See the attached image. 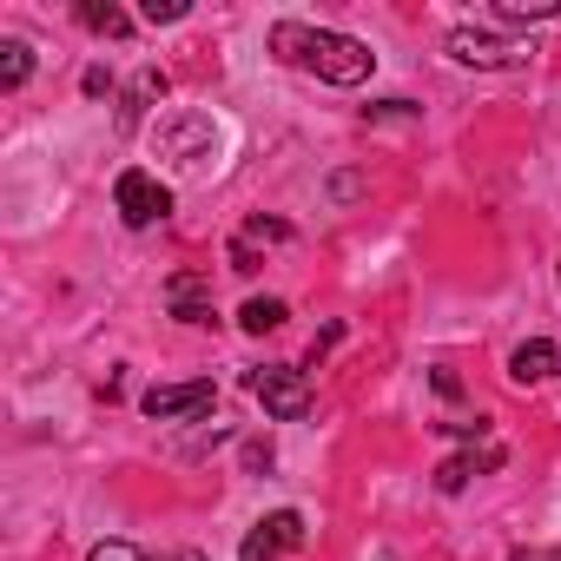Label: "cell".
<instances>
[{
  "label": "cell",
  "mask_w": 561,
  "mask_h": 561,
  "mask_svg": "<svg viewBox=\"0 0 561 561\" xmlns=\"http://www.w3.org/2000/svg\"><path fill=\"white\" fill-rule=\"evenodd\" d=\"M139 14H146V21L159 27V21H185L192 8H185V0H146V8H139Z\"/></svg>",
  "instance_id": "18"
},
{
  "label": "cell",
  "mask_w": 561,
  "mask_h": 561,
  "mask_svg": "<svg viewBox=\"0 0 561 561\" xmlns=\"http://www.w3.org/2000/svg\"><path fill=\"white\" fill-rule=\"evenodd\" d=\"M113 205H119V218L133 225V231H146V225H159L165 211H172V192L152 179V172H139V165H126L119 179H113Z\"/></svg>",
  "instance_id": "5"
},
{
  "label": "cell",
  "mask_w": 561,
  "mask_h": 561,
  "mask_svg": "<svg viewBox=\"0 0 561 561\" xmlns=\"http://www.w3.org/2000/svg\"><path fill=\"white\" fill-rule=\"evenodd\" d=\"M291 311H285V298H244V311H238V324L251 331V337H264V331H277Z\"/></svg>",
  "instance_id": "13"
},
{
  "label": "cell",
  "mask_w": 561,
  "mask_h": 561,
  "mask_svg": "<svg viewBox=\"0 0 561 561\" xmlns=\"http://www.w3.org/2000/svg\"><path fill=\"white\" fill-rule=\"evenodd\" d=\"M244 390L264 403V416H277V423H305L311 416V383H305V370H285V364H264V370H251L244 377Z\"/></svg>",
  "instance_id": "2"
},
{
  "label": "cell",
  "mask_w": 561,
  "mask_h": 561,
  "mask_svg": "<svg viewBox=\"0 0 561 561\" xmlns=\"http://www.w3.org/2000/svg\"><path fill=\"white\" fill-rule=\"evenodd\" d=\"M443 47H449V60H456V67H476V73L528 67V47H522V41H502V34H482V27H456Z\"/></svg>",
  "instance_id": "3"
},
{
  "label": "cell",
  "mask_w": 561,
  "mask_h": 561,
  "mask_svg": "<svg viewBox=\"0 0 561 561\" xmlns=\"http://www.w3.org/2000/svg\"><path fill=\"white\" fill-rule=\"evenodd\" d=\"M139 410L152 423H192V416H211L218 410V390H211V377H198V383H152L139 397Z\"/></svg>",
  "instance_id": "6"
},
{
  "label": "cell",
  "mask_w": 561,
  "mask_h": 561,
  "mask_svg": "<svg viewBox=\"0 0 561 561\" xmlns=\"http://www.w3.org/2000/svg\"><path fill=\"white\" fill-rule=\"evenodd\" d=\"M271 54L291 60V67H311V73L331 80V87H357V80H370V67H377V54H370L364 41L331 34V27H298V21H277V27H271Z\"/></svg>",
  "instance_id": "1"
},
{
  "label": "cell",
  "mask_w": 561,
  "mask_h": 561,
  "mask_svg": "<svg viewBox=\"0 0 561 561\" xmlns=\"http://www.w3.org/2000/svg\"><path fill=\"white\" fill-rule=\"evenodd\" d=\"M87 561H205L198 548H179V554H146V548H133V541H100Z\"/></svg>",
  "instance_id": "15"
},
{
  "label": "cell",
  "mask_w": 561,
  "mask_h": 561,
  "mask_svg": "<svg viewBox=\"0 0 561 561\" xmlns=\"http://www.w3.org/2000/svg\"><path fill=\"white\" fill-rule=\"evenodd\" d=\"M489 469H502V449H495V443H489L482 456H449V462L436 469V489H443V495H456L469 476H489Z\"/></svg>",
  "instance_id": "10"
},
{
  "label": "cell",
  "mask_w": 561,
  "mask_h": 561,
  "mask_svg": "<svg viewBox=\"0 0 561 561\" xmlns=\"http://www.w3.org/2000/svg\"><path fill=\"white\" fill-rule=\"evenodd\" d=\"M27 73H34V47L27 41H0V87H27Z\"/></svg>",
  "instance_id": "14"
},
{
  "label": "cell",
  "mask_w": 561,
  "mask_h": 561,
  "mask_svg": "<svg viewBox=\"0 0 561 561\" xmlns=\"http://www.w3.org/2000/svg\"><path fill=\"white\" fill-rule=\"evenodd\" d=\"M554 377H561V344L528 337V344H515V351H508V383L535 390V383H554Z\"/></svg>",
  "instance_id": "8"
},
{
  "label": "cell",
  "mask_w": 561,
  "mask_h": 561,
  "mask_svg": "<svg viewBox=\"0 0 561 561\" xmlns=\"http://www.w3.org/2000/svg\"><path fill=\"white\" fill-rule=\"evenodd\" d=\"M165 305L179 324H211V271H179L165 285Z\"/></svg>",
  "instance_id": "9"
},
{
  "label": "cell",
  "mask_w": 561,
  "mask_h": 561,
  "mask_svg": "<svg viewBox=\"0 0 561 561\" xmlns=\"http://www.w3.org/2000/svg\"><path fill=\"white\" fill-rule=\"evenodd\" d=\"M238 238H244V244H291V225H285V218H251Z\"/></svg>",
  "instance_id": "17"
},
{
  "label": "cell",
  "mask_w": 561,
  "mask_h": 561,
  "mask_svg": "<svg viewBox=\"0 0 561 561\" xmlns=\"http://www.w3.org/2000/svg\"><path fill=\"white\" fill-rule=\"evenodd\" d=\"M159 152H165V159H179L185 172H205V165H211V152H218V126H211L205 113H179V119H165V126H159Z\"/></svg>",
  "instance_id": "4"
},
{
  "label": "cell",
  "mask_w": 561,
  "mask_h": 561,
  "mask_svg": "<svg viewBox=\"0 0 561 561\" xmlns=\"http://www.w3.org/2000/svg\"><path fill=\"white\" fill-rule=\"evenodd\" d=\"M80 21H87L93 34H113V41H126V34H133V21H126L119 8H100V0H87V8H80Z\"/></svg>",
  "instance_id": "16"
},
{
  "label": "cell",
  "mask_w": 561,
  "mask_h": 561,
  "mask_svg": "<svg viewBox=\"0 0 561 561\" xmlns=\"http://www.w3.org/2000/svg\"><path fill=\"white\" fill-rule=\"evenodd\" d=\"M489 21H502V27H522V21H561V0H502V8H489Z\"/></svg>",
  "instance_id": "12"
},
{
  "label": "cell",
  "mask_w": 561,
  "mask_h": 561,
  "mask_svg": "<svg viewBox=\"0 0 561 561\" xmlns=\"http://www.w3.org/2000/svg\"><path fill=\"white\" fill-rule=\"evenodd\" d=\"M152 100H165V73H159V67H146V73L126 87V100H119V126H139Z\"/></svg>",
  "instance_id": "11"
},
{
  "label": "cell",
  "mask_w": 561,
  "mask_h": 561,
  "mask_svg": "<svg viewBox=\"0 0 561 561\" xmlns=\"http://www.w3.org/2000/svg\"><path fill=\"white\" fill-rule=\"evenodd\" d=\"M291 548H305V515H298V508H277V515H264V522L244 535L238 561H285Z\"/></svg>",
  "instance_id": "7"
}]
</instances>
